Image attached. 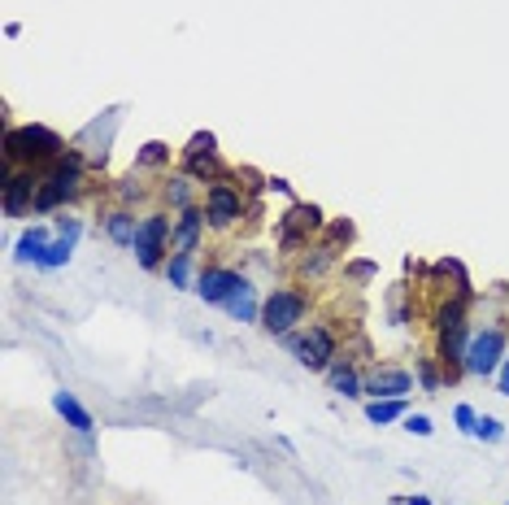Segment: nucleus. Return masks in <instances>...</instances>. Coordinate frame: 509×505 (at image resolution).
I'll return each mask as SVG.
<instances>
[{
  "instance_id": "1",
  "label": "nucleus",
  "mask_w": 509,
  "mask_h": 505,
  "mask_svg": "<svg viewBox=\"0 0 509 505\" xmlns=\"http://www.w3.org/2000/svg\"><path fill=\"white\" fill-rule=\"evenodd\" d=\"M66 139L57 131H48V127H9L4 131V162L9 166H31V170H48L57 157H66Z\"/></svg>"
},
{
  "instance_id": "2",
  "label": "nucleus",
  "mask_w": 509,
  "mask_h": 505,
  "mask_svg": "<svg viewBox=\"0 0 509 505\" xmlns=\"http://www.w3.org/2000/svg\"><path fill=\"white\" fill-rule=\"evenodd\" d=\"M83 197V157L70 148L48 170H39V192H35V214H53L62 205Z\"/></svg>"
},
{
  "instance_id": "3",
  "label": "nucleus",
  "mask_w": 509,
  "mask_h": 505,
  "mask_svg": "<svg viewBox=\"0 0 509 505\" xmlns=\"http://www.w3.org/2000/svg\"><path fill=\"white\" fill-rule=\"evenodd\" d=\"M279 344H283V349H288V353L313 375H327V366L336 362V353H339V340H336V332H331L327 323H305V327L288 332Z\"/></svg>"
},
{
  "instance_id": "4",
  "label": "nucleus",
  "mask_w": 509,
  "mask_h": 505,
  "mask_svg": "<svg viewBox=\"0 0 509 505\" xmlns=\"http://www.w3.org/2000/svg\"><path fill=\"white\" fill-rule=\"evenodd\" d=\"M327 231V214L313 201H292L288 214L274 223V248L279 253H305L309 240H318Z\"/></svg>"
},
{
  "instance_id": "5",
  "label": "nucleus",
  "mask_w": 509,
  "mask_h": 505,
  "mask_svg": "<svg viewBox=\"0 0 509 505\" xmlns=\"http://www.w3.org/2000/svg\"><path fill=\"white\" fill-rule=\"evenodd\" d=\"M309 318V292L305 288H271L266 292V301H262V332L274 340H283L288 332H296V327H305Z\"/></svg>"
},
{
  "instance_id": "6",
  "label": "nucleus",
  "mask_w": 509,
  "mask_h": 505,
  "mask_svg": "<svg viewBox=\"0 0 509 505\" xmlns=\"http://www.w3.org/2000/svg\"><path fill=\"white\" fill-rule=\"evenodd\" d=\"M505 353H509L505 323L471 327V340H466V375H471V379H492V375L501 371Z\"/></svg>"
},
{
  "instance_id": "7",
  "label": "nucleus",
  "mask_w": 509,
  "mask_h": 505,
  "mask_svg": "<svg viewBox=\"0 0 509 505\" xmlns=\"http://www.w3.org/2000/svg\"><path fill=\"white\" fill-rule=\"evenodd\" d=\"M174 240V218H170L166 209H148V214H139V236H136V262L144 270H162L170 257V244Z\"/></svg>"
},
{
  "instance_id": "8",
  "label": "nucleus",
  "mask_w": 509,
  "mask_h": 505,
  "mask_svg": "<svg viewBox=\"0 0 509 505\" xmlns=\"http://www.w3.org/2000/svg\"><path fill=\"white\" fill-rule=\"evenodd\" d=\"M244 214H248V192L231 183V174L204 188V218L213 231H231Z\"/></svg>"
},
{
  "instance_id": "9",
  "label": "nucleus",
  "mask_w": 509,
  "mask_h": 505,
  "mask_svg": "<svg viewBox=\"0 0 509 505\" xmlns=\"http://www.w3.org/2000/svg\"><path fill=\"white\" fill-rule=\"evenodd\" d=\"M0 192H4V214L22 218L35 214V192H39V170L31 166H0Z\"/></svg>"
},
{
  "instance_id": "10",
  "label": "nucleus",
  "mask_w": 509,
  "mask_h": 505,
  "mask_svg": "<svg viewBox=\"0 0 509 505\" xmlns=\"http://www.w3.org/2000/svg\"><path fill=\"white\" fill-rule=\"evenodd\" d=\"M413 371L405 366H371L366 371V401H392V397H409L413 392Z\"/></svg>"
},
{
  "instance_id": "11",
  "label": "nucleus",
  "mask_w": 509,
  "mask_h": 505,
  "mask_svg": "<svg viewBox=\"0 0 509 505\" xmlns=\"http://www.w3.org/2000/svg\"><path fill=\"white\" fill-rule=\"evenodd\" d=\"M53 231H57V236H53V244H48V253H44L39 270H62L70 257H74V244H79V236H83V218H74V214H62Z\"/></svg>"
},
{
  "instance_id": "12",
  "label": "nucleus",
  "mask_w": 509,
  "mask_h": 505,
  "mask_svg": "<svg viewBox=\"0 0 509 505\" xmlns=\"http://www.w3.org/2000/svg\"><path fill=\"white\" fill-rule=\"evenodd\" d=\"M327 383H331V392L344 397V401H357V397H366V375L357 371V358H348V349L336 353V362L327 366Z\"/></svg>"
},
{
  "instance_id": "13",
  "label": "nucleus",
  "mask_w": 509,
  "mask_h": 505,
  "mask_svg": "<svg viewBox=\"0 0 509 505\" xmlns=\"http://www.w3.org/2000/svg\"><path fill=\"white\" fill-rule=\"evenodd\" d=\"M262 292H257V283L248 279V274H239V283L231 288V297L222 301V309H227V318L231 323H262Z\"/></svg>"
},
{
  "instance_id": "14",
  "label": "nucleus",
  "mask_w": 509,
  "mask_h": 505,
  "mask_svg": "<svg viewBox=\"0 0 509 505\" xmlns=\"http://www.w3.org/2000/svg\"><path fill=\"white\" fill-rule=\"evenodd\" d=\"M239 283V270L236 266H204L201 274H196V297H201L204 305H218L222 309V301L231 297V288Z\"/></svg>"
},
{
  "instance_id": "15",
  "label": "nucleus",
  "mask_w": 509,
  "mask_h": 505,
  "mask_svg": "<svg viewBox=\"0 0 509 505\" xmlns=\"http://www.w3.org/2000/svg\"><path fill=\"white\" fill-rule=\"evenodd\" d=\"M204 227H209V218H204V205H192V209H183L179 218H174V253H201V240H204Z\"/></svg>"
},
{
  "instance_id": "16",
  "label": "nucleus",
  "mask_w": 509,
  "mask_h": 505,
  "mask_svg": "<svg viewBox=\"0 0 509 505\" xmlns=\"http://www.w3.org/2000/svg\"><path fill=\"white\" fill-rule=\"evenodd\" d=\"M101 227H104V236L113 240L118 248H136V236H139L136 209H127V205H113V209H104Z\"/></svg>"
},
{
  "instance_id": "17",
  "label": "nucleus",
  "mask_w": 509,
  "mask_h": 505,
  "mask_svg": "<svg viewBox=\"0 0 509 505\" xmlns=\"http://www.w3.org/2000/svg\"><path fill=\"white\" fill-rule=\"evenodd\" d=\"M179 170H183V174H192V179L204 183V188L231 174V170L222 166V157H218V153H179Z\"/></svg>"
},
{
  "instance_id": "18",
  "label": "nucleus",
  "mask_w": 509,
  "mask_h": 505,
  "mask_svg": "<svg viewBox=\"0 0 509 505\" xmlns=\"http://www.w3.org/2000/svg\"><path fill=\"white\" fill-rule=\"evenodd\" d=\"M336 257H339L336 248L318 240L313 248H305V253L296 257V274H301V279H309V283H318V279H327V274H331V266H336Z\"/></svg>"
},
{
  "instance_id": "19",
  "label": "nucleus",
  "mask_w": 509,
  "mask_h": 505,
  "mask_svg": "<svg viewBox=\"0 0 509 505\" xmlns=\"http://www.w3.org/2000/svg\"><path fill=\"white\" fill-rule=\"evenodd\" d=\"M53 236L57 231H48V227H27L22 236H18V244H13V257L22 262V266H39L44 262V253H48V244H53Z\"/></svg>"
},
{
  "instance_id": "20",
  "label": "nucleus",
  "mask_w": 509,
  "mask_h": 505,
  "mask_svg": "<svg viewBox=\"0 0 509 505\" xmlns=\"http://www.w3.org/2000/svg\"><path fill=\"white\" fill-rule=\"evenodd\" d=\"M196 188H201V183H196L192 174H183V170H179V174H166V183H162V201H166L174 214H183V209L196 205Z\"/></svg>"
},
{
  "instance_id": "21",
  "label": "nucleus",
  "mask_w": 509,
  "mask_h": 505,
  "mask_svg": "<svg viewBox=\"0 0 509 505\" xmlns=\"http://www.w3.org/2000/svg\"><path fill=\"white\" fill-rule=\"evenodd\" d=\"M53 409L66 418V427H74L79 436H92V432H96V418H92V414L79 405V397L66 392V388H62V392H53Z\"/></svg>"
},
{
  "instance_id": "22",
  "label": "nucleus",
  "mask_w": 509,
  "mask_h": 505,
  "mask_svg": "<svg viewBox=\"0 0 509 505\" xmlns=\"http://www.w3.org/2000/svg\"><path fill=\"white\" fill-rule=\"evenodd\" d=\"M170 288H179V292H188V288H196V253H170L166 266H162Z\"/></svg>"
},
{
  "instance_id": "23",
  "label": "nucleus",
  "mask_w": 509,
  "mask_h": 505,
  "mask_svg": "<svg viewBox=\"0 0 509 505\" xmlns=\"http://www.w3.org/2000/svg\"><path fill=\"white\" fill-rule=\"evenodd\" d=\"M413 379H418V388L422 392H440L444 388V366L436 353H418L413 358Z\"/></svg>"
},
{
  "instance_id": "24",
  "label": "nucleus",
  "mask_w": 509,
  "mask_h": 505,
  "mask_svg": "<svg viewBox=\"0 0 509 505\" xmlns=\"http://www.w3.org/2000/svg\"><path fill=\"white\" fill-rule=\"evenodd\" d=\"M409 414V397H392V401H366V418L374 427H388V423H401Z\"/></svg>"
},
{
  "instance_id": "25",
  "label": "nucleus",
  "mask_w": 509,
  "mask_h": 505,
  "mask_svg": "<svg viewBox=\"0 0 509 505\" xmlns=\"http://www.w3.org/2000/svg\"><path fill=\"white\" fill-rule=\"evenodd\" d=\"M170 166V144L166 139H148L136 153V170H166Z\"/></svg>"
},
{
  "instance_id": "26",
  "label": "nucleus",
  "mask_w": 509,
  "mask_h": 505,
  "mask_svg": "<svg viewBox=\"0 0 509 505\" xmlns=\"http://www.w3.org/2000/svg\"><path fill=\"white\" fill-rule=\"evenodd\" d=\"M357 240V227H353V218H327V231H322V244H331L336 253H344L348 244Z\"/></svg>"
},
{
  "instance_id": "27",
  "label": "nucleus",
  "mask_w": 509,
  "mask_h": 505,
  "mask_svg": "<svg viewBox=\"0 0 509 505\" xmlns=\"http://www.w3.org/2000/svg\"><path fill=\"white\" fill-rule=\"evenodd\" d=\"M475 436L488 440V444H496V440H505V423H501V418H492V414H479Z\"/></svg>"
},
{
  "instance_id": "28",
  "label": "nucleus",
  "mask_w": 509,
  "mask_h": 505,
  "mask_svg": "<svg viewBox=\"0 0 509 505\" xmlns=\"http://www.w3.org/2000/svg\"><path fill=\"white\" fill-rule=\"evenodd\" d=\"M144 192H148V188L139 183L136 170H131V174H127V179L118 183V205H127V209H131V201H144Z\"/></svg>"
},
{
  "instance_id": "29",
  "label": "nucleus",
  "mask_w": 509,
  "mask_h": 505,
  "mask_svg": "<svg viewBox=\"0 0 509 505\" xmlns=\"http://www.w3.org/2000/svg\"><path fill=\"white\" fill-rule=\"evenodd\" d=\"M401 423H405V432H409V436H418V440L436 436V423H431V414H405Z\"/></svg>"
},
{
  "instance_id": "30",
  "label": "nucleus",
  "mask_w": 509,
  "mask_h": 505,
  "mask_svg": "<svg viewBox=\"0 0 509 505\" xmlns=\"http://www.w3.org/2000/svg\"><path fill=\"white\" fill-rule=\"evenodd\" d=\"M183 153H218V135L213 131H196L192 139H188V148Z\"/></svg>"
},
{
  "instance_id": "31",
  "label": "nucleus",
  "mask_w": 509,
  "mask_h": 505,
  "mask_svg": "<svg viewBox=\"0 0 509 505\" xmlns=\"http://www.w3.org/2000/svg\"><path fill=\"white\" fill-rule=\"evenodd\" d=\"M344 274H348L353 283H371L374 274H379V266H374V262H348V266H344Z\"/></svg>"
},
{
  "instance_id": "32",
  "label": "nucleus",
  "mask_w": 509,
  "mask_h": 505,
  "mask_svg": "<svg viewBox=\"0 0 509 505\" xmlns=\"http://www.w3.org/2000/svg\"><path fill=\"white\" fill-rule=\"evenodd\" d=\"M453 423H457V432H466V436H475V423H479V414L471 409V405H457L453 409Z\"/></svg>"
},
{
  "instance_id": "33",
  "label": "nucleus",
  "mask_w": 509,
  "mask_h": 505,
  "mask_svg": "<svg viewBox=\"0 0 509 505\" xmlns=\"http://www.w3.org/2000/svg\"><path fill=\"white\" fill-rule=\"evenodd\" d=\"M266 192H279V197H292V183H288V179H279V174H271V179H266Z\"/></svg>"
},
{
  "instance_id": "34",
  "label": "nucleus",
  "mask_w": 509,
  "mask_h": 505,
  "mask_svg": "<svg viewBox=\"0 0 509 505\" xmlns=\"http://www.w3.org/2000/svg\"><path fill=\"white\" fill-rule=\"evenodd\" d=\"M496 388H501V397H509V353L501 362V371H496Z\"/></svg>"
},
{
  "instance_id": "35",
  "label": "nucleus",
  "mask_w": 509,
  "mask_h": 505,
  "mask_svg": "<svg viewBox=\"0 0 509 505\" xmlns=\"http://www.w3.org/2000/svg\"><path fill=\"white\" fill-rule=\"evenodd\" d=\"M405 505H431V497H422V492H418V497H409Z\"/></svg>"
}]
</instances>
